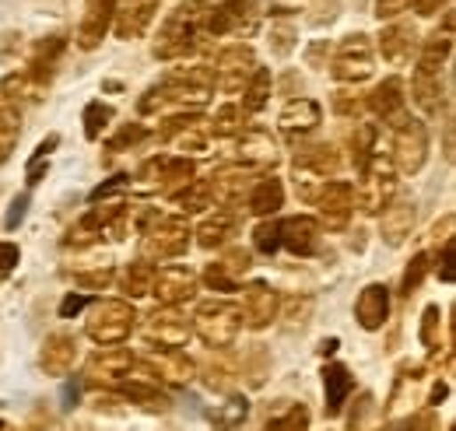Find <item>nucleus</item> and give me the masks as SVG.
Returning <instances> with one entry per match:
<instances>
[{"label": "nucleus", "instance_id": "obj_1", "mask_svg": "<svg viewBox=\"0 0 456 431\" xmlns=\"http://www.w3.org/2000/svg\"><path fill=\"white\" fill-rule=\"evenodd\" d=\"M208 4L204 0H186L179 4L175 11H169V18L162 21L159 28V39H155V56L159 60H179L197 46V36L208 21Z\"/></svg>", "mask_w": 456, "mask_h": 431}, {"label": "nucleus", "instance_id": "obj_2", "mask_svg": "<svg viewBox=\"0 0 456 431\" xmlns=\"http://www.w3.org/2000/svg\"><path fill=\"white\" fill-rule=\"evenodd\" d=\"M341 159L330 144H309L295 151V190L305 204H316L320 190L338 175Z\"/></svg>", "mask_w": 456, "mask_h": 431}, {"label": "nucleus", "instance_id": "obj_3", "mask_svg": "<svg viewBox=\"0 0 456 431\" xmlns=\"http://www.w3.org/2000/svg\"><path fill=\"white\" fill-rule=\"evenodd\" d=\"M358 186H354V197H358V207L369 211V215H379L394 193H397V168L390 159H383L379 151L369 159V162L358 168Z\"/></svg>", "mask_w": 456, "mask_h": 431}, {"label": "nucleus", "instance_id": "obj_4", "mask_svg": "<svg viewBox=\"0 0 456 431\" xmlns=\"http://www.w3.org/2000/svg\"><path fill=\"white\" fill-rule=\"evenodd\" d=\"M190 224L183 217H159L148 232H141V260H172L190 246Z\"/></svg>", "mask_w": 456, "mask_h": 431}, {"label": "nucleus", "instance_id": "obj_5", "mask_svg": "<svg viewBox=\"0 0 456 431\" xmlns=\"http://www.w3.org/2000/svg\"><path fill=\"white\" fill-rule=\"evenodd\" d=\"M134 323H137L134 305L110 298V302H99V305H95V313H92V320H88V337H92L99 347H116V344H123V340L134 333Z\"/></svg>", "mask_w": 456, "mask_h": 431}, {"label": "nucleus", "instance_id": "obj_6", "mask_svg": "<svg viewBox=\"0 0 456 431\" xmlns=\"http://www.w3.org/2000/svg\"><path fill=\"white\" fill-rule=\"evenodd\" d=\"M193 329L204 344L211 347H228L239 329H242V316H239V305L232 302H204L193 316Z\"/></svg>", "mask_w": 456, "mask_h": 431}, {"label": "nucleus", "instance_id": "obj_7", "mask_svg": "<svg viewBox=\"0 0 456 431\" xmlns=\"http://www.w3.org/2000/svg\"><path fill=\"white\" fill-rule=\"evenodd\" d=\"M394 159L400 172H421V165L428 159V130L421 119H407L397 116L394 123Z\"/></svg>", "mask_w": 456, "mask_h": 431}, {"label": "nucleus", "instance_id": "obj_8", "mask_svg": "<svg viewBox=\"0 0 456 431\" xmlns=\"http://www.w3.org/2000/svg\"><path fill=\"white\" fill-rule=\"evenodd\" d=\"M330 74L338 81H344V85L369 81L372 77V43H369V36H362V32L347 36L341 46H338V53H334Z\"/></svg>", "mask_w": 456, "mask_h": 431}, {"label": "nucleus", "instance_id": "obj_9", "mask_svg": "<svg viewBox=\"0 0 456 431\" xmlns=\"http://www.w3.org/2000/svg\"><path fill=\"white\" fill-rule=\"evenodd\" d=\"M32 92L25 74L21 77H7L0 85V162L14 151L18 137H21V95Z\"/></svg>", "mask_w": 456, "mask_h": 431}, {"label": "nucleus", "instance_id": "obj_10", "mask_svg": "<svg viewBox=\"0 0 456 431\" xmlns=\"http://www.w3.org/2000/svg\"><path fill=\"white\" fill-rule=\"evenodd\" d=\"M211 70H215V88H222V92H242L246 81L256 70V56H253L249 46L235 43V46H228V50L218 53Z\"/></svg>", "mask_w": 456, "mask_h": 431}, {"label": "nucleus", "instance_id": "obj_11", "mask_svg": "<svg viewBox=\"0 0 456 431\" xmlns=\"http://www.w3.org/2000/svg\"><path fill=\"white\" fill-rule=\"evenodd\" d=\"M151 295L162 302V305H183L197 295V273L183 264H169V267L155 270V281H151Z\"/></svg>", "mask_w": 456, "mask_h": 431}, {"label": "nucleus", "instance_id": "obj_12", "mask_svg": "<svg viewBox=\"0 0 456 431\" xmlns=\"http://www.w3.org/2000/svg\"><path fill=\"white\" fill-rule=\"evenodd\" d=\"M162 0H116L113 4V32L119 39H137L155 21Z\"/></svg>", "mask_w": 456, "mask_h": 431}, {"label": "nucleus", "instance_id": "obj_13", "mask_svg": "<svg viewBox=\"0 0 456 431\" xmlns=\"http://www.w3.org/2000/svg\"><path fill=\"white\" fill-rule=\"evenodd\" d=\"M239 316L242 323L260 329L278 316V291L267 284V281H249L242 288V305H239Z\"/></svg>", "mask_w": 456, "mask_h": 431}, {"label": "nucleus", "instance_id": "obj_14", "mask_svg": "<svg viewBox=\"0 0 456 431\" xmlns=\"http://www.w3.org/2000/svg\"><path fill=\"white\" fill-rule=\"evenodd\" d=\"M278 239L295 256H313L320 246V221L305 215L285 217V221H278Z\"/></svg>", "mask_w": 456, "mask_h": 431}, {"label": "nucleus", "instance_id": "obj_15", "mask_svg": "<svg viewBox=\"0 0 456 431\" xmlns=\"http://www.w3.org/2000/svg\"><path fill=\"white\" fill-rule=\"evenodd\" d=\"M249 179H253V168H249V165H222V168H215L211 179H204V183H208L215 204H235V200L253 186Z\"/></svg>", "mask_w": 456, "mask_h": 431}, {"label": "nucleus", "instance_id": "obj_16", "mask_svg": "<svg viewBox=\"0 0 456 431\" xmlns=\"http://www.w3.org/2000/svg\"><path fill=\"white\" fill-rule=\"evenodd\" d=\"M316 204H320L323 224L334 228V232H341L344 224H347V217H351V207H354V204H351V186H347V183H338V179H330V183L320 190Z\"/></svg>", "mask_w": 456, "mask_h": 431}, {"label": "nucleus", "instance_id": "obj_17", "mask_svg": "<svg viewBox=\"0 0 456 431\" xmlns=\"http://www.w3.org/2000/svg\"><path fill=\"white\" fill-rule=\"evenodd\" d=\"M113 4L116 0H92L88 4L85 18H81V28H77V46L81 50H95L106 39V32L113 25Z\"/></svg>", "mask_w": 456, "mask_h": 431}, {"label": "nucleus", "instance_id": "obj_18", "mask_svg": "<svg viewBox=\"0 0 456 431\" xmlns=\"http://www.w3.org/2000/svg\"><path fill=\"white\" fill-rule=\"evenodd\" d=\"M390 316V288L387 284H369L362 288L358 302H354V320L365 329H379Z\"/></svg>", "mask_w": 456, "mask_h": 431}, {"label": "nucleus", "instance_id": "obj_19", "mask_svg": "<svg viewBox=\"0 0 456 431\" xmlns=\"http://www.w3.org/2000/svg\"><path fill=\"white\" fill-rule=\"evenodd\" d=\"M77 362V340L70 333H53L46 337L43 344V354H39V365L46 369V376H67Z\"/></svg>", "mask_w": 456, "mask_h": 431}, {"label": "nucleus", "instance_id": "obj_20", "mask_svg": "<svg viewBox=\"0 0 456 431\" xmlns=\"http://www.w3.org/2000/svg\"><path fill=\"white\" fill-rule=\"evenodd\" d=\"M193 333V326L186 323L175 309L169 305H162V309H155L151 313V323H148V337L151 340H159L162 347H179V344H186V337Z\"/></svg>", "mask_w": 456, "mask_h": 431}, {"label": "nucleus", "instance_id": "obj_21", "mask_svg": "<svg viewBox=\"0 0 456 431\" xmlns=\"http://www.w3.org/2000/svg\"><path fill=\"white\" fill-rule=\"evenodd\" d=\"M148 376H159L166 382H190L193 378V362L179 347H159L148 358Z\"/></svg>", "mask_w": 456, "mask_h": 431}, {"label": "nucleus", "instance_id": "obj_22", "mask_svg": "<svg viewBox=\"0 0 456 431\" xmlns=\"http://www.w3.org/2000/svg\"><path fill=\"white\" fill-rule=\"evenodd\" d=\"M453 53V14H446L443 21V32H432L421 46V56H418V70H428V74H439L443 63Z\"/></svg>", "mask_w": 456, "mask_h": 431}, {"label": "nucleus", "instance_id": "obj_23", "mask_svg": "<svg viewBox=\"0 0 456 431\" xmlns=\"http://www.w3.org/2000/svg\"><path fill=\"white\" fill-rule=\"evenodd\" d=\"M320 119H323V109H320V102H313V99H291L281 109V116H278V123H281L285 134H309V130L320 126Z\"/></svg>", "mask_w": 456, "mask_h": 431}, {"label": "nucleus", "instance_id": "obj_24", "mask_svg": "<svg viewBox=\"0 0 456 431\" xmlns=\"http://www.w3.org/2000/svg\"><path fill=\"white\" fill-rule=\"evenodd\" d=\"M414 28L411 25H403V21H394V25H387L383 28V36H379V53L387 63H407L411 53H414Z\"/></svg>", "mask_w": 456, "mask_h": 431}, {"label": "nucleus", "instance_id": "obj_25", "mask_svg": "<svg viewBox=\"0 0 456 431\" xmlns=\"http://www.w3.org/2000/svg\"><path fill=\"white\" fill-rule=\"evenodd\" d=\"M379 228H383L387 246H400L414 228V204L411 200H390L383 207V224Z\"/></svg>", "mask_w": 456, "mask_h": 431}, {"label": "nucleus", "instance_id": "obj_26", "mask_svg": "<svg viewBox=\"0 0 456 431\" xmlns=\"http://www.w3.org/2000/svg\"><path fill=\"white\" fill-rule=\"evenodd\" d=\"M281 204H285V186H281V179L260 175V179L253 183V190H249V211L267 217V215H278Z\"/></svg>", "mask_w": 456, "mask_h": 431}, {"label": "nucleus", "instance_id": "obj_27", "mask_svg": "<svg viewBox=\"0 0 456 431\" xmlns=\"http://www.w3.org/2000/svg\"><path fill=\"white\" fill-rule=\"evenodd\" d=\"M232 235H235V215L232 211H215V215L204 217L200 228H197V242L204 249H225L232 242Z\"/></svg>", "mask_w": 456, "mask_h": 431}, {"label": "nucleus", "instance_id": "obj_28", "mask_svg": "<svg viewBox=\"0 0 456 431\" xmlns=\"http://www.w3.org/2000/svg\"><path fill=\"white\" fill-rule=\"evenodd\" d=\"M130 369H134V354L126 347H102L88 362V376L92 378H123Z\"/></svg>", "mask_w": 456, "mask_h": 431}, {"label": "nucleus", "instance_id": "obj_29", "mask_svg": "<svg viewBox=\"0 0 456 431\" xmlns=\"http://www.w3.org/2000/svg\"><path fill=\"white\" fill-rule=\"evenodd\" d=\"M411 95H414V106L421 109L425 116H436L443 109V81L439 74H428V70H414V81H411Z\"/></svg>", "mask_w": 456, "mask_h": 431}, {"label": "nucleus", "instance_id": "obj_30", "mask_svg": "<svg viewBox=\"0 0 456 431\" xmlns=\"http://www.w3.org/2000/svg\"><path fill=\"white\" fill-rule=\"evenodd\" d=\"M239 159L249 165V168H260V165H271L278 159V148H274L271 134L249 130V134H242V141H239Z\"/></svg>", "mask_w": 456, "mask_h": 431}, {"label": "nucleus", "instance_id": "obj_31", "mask_svg": "<svg viewBox=\"0 0 456 431\" xmlns=\"http://www.w3.org/2000/svg\"><path fill=\"white\" fill-rule=\"evenodd\" d=\"M354 378L344 365H327L323 369V393H327V414H341L344 403H347V393H351Z\"/></svg>", "mask_w": 456, "mask_h": 431}, {"label": "nucleus", "instance_id": "obj_32", "mask_svg": "<svg viewBox=\"0 0 456 431\" xmlns=\"http://www.w3.org/2000/svg\"><path fill=\"white\" fill-rule=\"evenodd\" d=\"M242 18H246V0H225L222 7H211V11H208L204 28H208L211 36H228V32L242 28Z\"/></svg>", "mask_w": 456, "mask_h": 431}, {"label": "nucleus", "instance_id": "obj_33", "mask_svg": "<svg viewBox=\"0 0 456 431\" xmlns=\"http://www.w3.org/2000/svg\"><path fill=\"white\" fill-rule=\"evenodd\" d=\"M403 88H400L397 77H387L372 95H369V106H372V112H379L383 119H397V116H403V95H400Z\"/></svg>", "mask_w": 456, "mask_h": 431}, {"label": "nucleus", "instance_id": "obj_34", "mask_svg": "<svg viewBox=\"0 0 456 431\" xmlns=\"http://www.w3.org/2000/svg\"><path fill=\"white\" fill-rule=\"evenodd\" d=\"M123 396H126L130 403H141L144 411H166V407H169V400L159 393V386H155L151 378H134V382H126V386H123Z\"/></svg>", "mask_w": 456, "mask_h": 431}, {"label": "nucleus", "instance_id": "obj_35", "mask_svg": "<svg viewBox=\"0 0 456 431\" xmlns=\"http://www.w3.org/2000/svg\"><path fill=\"white\" fill-rule=\"evenodd\" d=\"M271 70L267 67H256L253 70V77L246 81V88H242V109L246 112H256V109L267 106V95H271Z\"/></svg>", "mask_w": 456, "mask_h": 431}, {"label": "nucleus", "instance_id": "obj_36", "mask_svg": "<svg viewBox=\"0 0 456 431\" xmlns=\"http://www.w3.org/2000/svg\"><path fill=\"white\" fill-rule=\"evenodd\" d=\"M151 281H155V264L137 260V264H130L126 273H123V295H130V298L151 295Z\"/></svg>", "mask_w": 456, "mask_h": 431}, {"label": "nucleus", "instance_id": "obj_37", "mask_svg": "<svg viewBox=\"0 0 456 431\" xmlns=\"http://www.w3.org/2000/svg\"><path fill=\"white\" fill-rule=\"evenodd\" d=\"M175 204L190 215V211H204V207H215V197H211V190H208V183L204 179H193L179 197H175Z\"/></svg>", "mask_w": 456, "mask_h": 431}, {"label": "nucleus", "instance_id": "obj_38", "mask_svg": "<svg viewBox=\"0 0 456 431\" xmlns=\"http://www.w3.org/2000/svg\"><path fill=\"white\" fill-rule=\"evenodd\" d=\"M246 411H249V403L242 396H235V400H228V403L211 411V425H215V431H232L246 418Z\"/></svg>", "mask_w": 456, "mask_h": 431}, {"label": "nucleus", "instance_id": "obj_39", "mask_svg": "<svg viewBox=\"0 0 456 431\" xmlns=\"http://www.w3.org/2000/svg\"><path fill=\"white\" fill-rule=\"evenodd\" d=\"M242 123H246V109L242 106H222L215 112V119H211V130L218 134V137H232V134H242Z\"/></svg>", "mask_w": 456, "mask_h": 431}, {"label": "nucleus", "instance_id": "obj_40", "mask_svg": "<svg viewBox=\"0 0 456 431\" xmlns=\"http://www.w3.org/2000/svg\"><path fill=\"white\" fill-rule=\"evenodd\" d=\"M351 148H354V165L362 168V165L376 155V126H369V123H354Z\"/></svg>", "mask_w": 456, "mask_h": 431}, {"label": "nucleus", "instance_id": "obj_41", "mask_svg": "<svg viewBox=\"0 0 456 431\" xmlns=\"http://www.w3.org/2000/svg\"><path fill=\"white\" fill-rule=\"evenodd\" d=\"M110 119H113V109L102 106V102H88V106H85V137H88V141H99Z\"/></svg>", "mask_w": 456, "mask_h": 431}, {"label": "nucleus", "instance_id": "obj_42", "mask_svg": "<svg viewBox=\"0 0 456 431\" xmlns=\"http://www.w3.org/2000/svg\"><path fill=\"white\" fill-rule=\"evenodd\" d=\"M428 253H418L414 260H411V267H407V273H403V284H400V291L403 295H414L418 288H421V281H425V273H428Z\"/></svg>", "mask_w": 456, "mask_h": 431}, {"label": "nucleus", "instance_id": "obj_43", "mask_svg": "<svg viewBox=\"0 0 456 431\" xmlns=\"http://www.w3.org/2000/svg\"><path fill=\"white\" fill-rule=\"evenodd\" d=\"M253 246L260 249V253H278L281 249V239H278V221H264V224H256V232H253Z\"/></svg>", "mask_w": 456, "mask_h": 431}, {"label": "nucleus", "instance_id": "obj_44", "mask_svg": "<svg viewBox=\"0 0 456 431\" xmlns=\"http://www.w3.org/2000/svg\"><path fill=\"white\" fill-rule=\"evenodd\" d=\"M74 281H77L81 288H95V291H99V288H110V281H113V267H110V264H102V267L92 270V273L77 270V273H74Z\"/></svg>", "mask_w": 456, "mask_h": 431}, {"label": "nucleus", "instance_id": "obj_45", "mask_svg": "<svg viewBox=\"0 0 456 431\" xmlns=\"http://www.w3.org/2000/svg\"><path fill=\"white\" fill-rule=\"evenodd\" d=\"M204 281H208V288H215V291H235V284H239L222 264H211V267L204 270Z\"/></svg>", "mask_w": 456, "mask_h": 431}, {"label": "nucleus", "instance_id": "obj_46", "mask_svg": "<svg viewBox=\"0 0 456 431\" xmlns=\"http://www.w3.org/2000/svg\"><path fill=\"white\" fill-rule=\"evenodd\" d=\"M305 411L302 407H295V411H288L285 418H278V421H271L267 431H305Z\"/></svg>", "mask_w": 456, "mask_h": 431}, {"label": "nucleus", "instance_id": "obj_47", "mask_svg": "<svg viewBox=\"0 0 456 431\" xmlns=\"http://www.w3.org/2000/svg\"><path fill=\"white\" fill-rule=\"evenodd\" d=\"M144 134H148V130H144L141 123H130V126H123L113 141H110V148H113V151H123V148H130V144L144 141Z\"/></svg>", "mask_w": 456, "mask_h": 431}, {"label": "nucleus", "instance_id": "obj_48", "mask_svg": "<svg viewBox=\"0 0 456 431\" xmlns=\"http://www.w3.org/2000/svg\"><path fill=\"white\" fill-rule=\"evenodd\" d=\"M218 264H222L235 281H239V273H246V270H249V253H246V249H225V256H222Z\"/></svg>", "mask_w": 456, "mask_h": 431}, {"label": "nucleus", "instance_id": "obj_49", "mask_svg": "<svg viewBox=\"0 0 456 431\" xmlns=\"http://www.w3.org/2000/svg\"><path fill=\"white\" fill-rule=\"evenodd\" d=\"M439 320H443L439 305H428L425 316H421V340H425L428 347H436V326H439Z\"/></svg>", "mask_w": 456, "mask_h": 431}, {"label": "nucleus", "instance_id": "obj_50", "mask_svg": "<svg viewBox=\"0 0 456 431\" xmlns=\"http://www.w3.org/2000/svg\"><path fill=\"white\" fill-rule=\"evenodd\" d=\"M25 211H28V193H21V197L11 200V211H7V217H4V228L14 232V228L25 221Z\"/></svg>", "mask_w": 456, "mask_h": 431}, {"label": "nucleus", "instance_id": "obj_51", "mask_svg": "<svg viewBox=\"0 0 456 431\" xmlns=\"http://www.w3.org/2000/svg\"><path fill=\"white\" fill-rule=\"evenodd\" d=\"M126 186H130V179H126V175H113L110 183H102V186H95V190H92V204H99V200L113 197V193H119V190H126Z\"/></svg>", "mask_w": 456, "mask_h": 431}, {"label": "nucleus", "instance_id": "obj_52", "mask_svg": "<svg viewBox=\"0 0 456 431\" xmlns=\"http://www.w3.org/2000/svg\"><path fill=\"white\" fill-rule=\"evenodd\" d=\"M407 11V0H376V18L379 21H394Z\"/></svg>", "mask_w": 456, "mask_h": 431}, {"label": "nucleus", "instance_id": "obj_53", "mask_svg": "<svg viewBox=\"0 0 456 431\" xmlns=\"http://www.w3.org/2000/svg\"><path fill=\"white\" fill-rule=\"evenodd\" d=\"M18 260H21L18 246H14V242H0V277H4V273H11V270L18 267Z\"/></svg>", "mask_w": 456, "mask_h": 431}, {"label": "nucleus", "instance_id": "obj_54", "mask_svg": "<svg viewBox=\"0 0 456 431\" xmlns=\"http://www.w3.org/2000/svg\"><path fill=\"white\" fill-rule=\"evenodd\" d=\"M85 305H88V295H67V298L60 302V316L70 320V316H77Z\"/></svg>", "mask_w": 456, "mask_h": 431}, {"label": "nucleus", "instance_id": "obj_55", "mask_svg": "<svg viewBox=\"0 0 456 431\" xmlns=\"http://www.w3.org/2000/svg\"><path fill=\"white\" fill-rule=\"evenodd\" d=\"M421 18H432V14H439V7H446V0H407Z\"/></svg>", "mask_w": 456, "mask_h": 431}, {"label": "nucleus", "instance_id": "obj_56", "mask_svg": "<svg viewBox=\"0 0 456 431\" xmlns=\"http://www.w3.org/2000/svg\"><path fill=\"white\" fill-rule=\"evenodd\" d=\"M77 396H81V386H77V382H67V386H63V393H60L63 411H74V407H77Z\"/></svg>", "mask_w": 456, "mask_h": 431}, {"label": "nucleus", "instance_id": "obj_57", "mask_svg": "<svg viewBox=\"0 0 456 431\" xmlns=\"http://www.w3.org/2000/svg\"><path fill=\"white\" fill-rule=\"evenodd\" d=\"M439 277H443V281H453V239L443 246V267H439Z\"/></svg>", "mask_w": 456, "mask_h": 431}, {"label": "nucleus", "instance_id": "obj_58", "mask_svg": "<svg viewBox=\"0 0 456 431\" xmlns=\"http://www.w3.org/2000/svg\"><path fill=\"white\" fill-rule=\"evenodd\" d=\"M274 39H278V43H274V50H278V53H288V50H291V43H288V39H291V28H278V32H274Z\"/></svg>", "mask_w": 456, "mask_h": 431}, {"label": "nucleus", "instance_id": "obj_59", "mask_svg": "<svg viewBox=\"0 0 456 431\" xmlns=\"http://www.w3.org/2000/svg\"><path fill=\"white\" fill-rule=\"evenodd\" d=\"M320 351H323V354H334V351H338V340H323V347H320Z\"/></svg>", "mask_w": 456, "mask_h": 431}, {"label": "nucleus", "instance_id": "obj_60", "mask_svg": "<svg viewBox=\"0 0 456 431\" xmlns=\"http://www.w3.org/2000/svg\"><path fill=\"white\" fill-rule=\"evenodd\" d=\"M443 396H446V386H436V389H432V403H439Z\"/></svg>", "mask_w": 456, "mask_h": 431}, {"label": "nucleus", "instance_id": "obj_61", "mask_svg": "<svg viewBox=\"0 0 456 431\" xmlns=\"http://www.w3.org/2000/svg\"><path fill=\"white\" fill-rule=\"evenodd\" d=\"M0 431H4V421H0Z\"/></svg>", "mask_w": 456, "mask_h": 431}]
</instances>
